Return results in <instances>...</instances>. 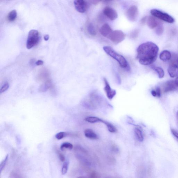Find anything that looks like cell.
Wrapping results in <instances>:
<instances>
[{"mask_svg": "<svg viewBox=\"0 0 178 178\" xmlns=\"http://www.w3.org/2000/svg\"><path fill=\"white\" fill-rule=\"evenodd\" d=\"M112 0H102L101 1L104 3H109L112 1Z\"/></svg>", "mask_w": 178, "mask_h": 178, "instance_id": "cell-36", "label": "cell"}, {"mask_svg": "<svg viewBox=\"0 0 178 178\" xmlns=\"http://www.w3.org/2000/svg\"><path fill=\"white\" fill-rule=\"evenodd\" d=\"M66 133L64 132H60L56 134L55 135V137L58 140H60L66 137Z\"/></svg>", "mask_w": 178, "mask_h": 178, "instance_id": "cell-28", "label": "cell"}, {"mask_svg": "<svg viewBox=\"0 0 178 178\" xmlns=\"http://www.w3.org/2000/svg\"><path fill=\"white\" fill-rule=\"evenodd\" d=\"M69 163L68 162H65L63 166L62 169V174L63 175H64L67 173L68 169Z\"/></svg>", "mask_w": 178, "mask_h": 178, "instance_id": "cell-26", "label": "cell"}, {"mask_svg": "<svg viewBox=\"0 0 178 178\" xmlns=\"http://www.w3.org/2000/svg\"><path fill=\"white\" fill-rule=\"evenodd\" d=\"M177 118L178 119V111H177Z\"/></svg>", "mask_w": 178, "mask_h": 178, "instance_id": "cell-39", "label": "cell"}, {"mask_svg": "<svg viewBox=\"0 0 178 178\" xmlns=\"http://www.w3.org/2000/svg\"><path fill=\"white\" fill-rule=\"evenodd\" d=\"M168 71L169 74L171 78L178 76V66L169 65Z\"/></svg>", "mask_w": 178, "mask_h": 178, "instance_id": "cell-14", "label": "cell"}, {"mask_svg": "<svg viewBox=\"0 0 178 178\" xmlns=\"http://www.w3.org/2000/svg\"><path fill=\"white\" fill-rule=\"evenodd\" d=\"M87 31L89 34L92 36H94L97 34L95 27L94 25L90 23L87 27Z\"/></svg>", "mask_w": 178, "mask_h": 178, "instance_id": "cell-17", "label": "cell"}, {"mask_svg": "<svg viewBox=\"0 0 178 178\" xmlns=\"http://www.w3.org/2000/svg\"><path fill=\"white\" fill-rule=\"evenodd\" d=\"M134 132L139 141L140 142H143L144 140V137L141 129L139 127H136L134 129Z\"/></svg>", "mask_w": 178, "mask_h": 178, "instance_id": "cell-18", "label": "cell"}, {"mask_svg": "<svg viewBox=\"0 0 178 178\" xmlns=\"http://www.w3.org/2000/svg\"><path fill=\"white\" fill-rule=\"evenodd\" d=\"M177 86L174 81H169L165 83L163 91L165 93L172 91L176 89Z\"/></svg>", "mask_w": 178, "mask_h": 178, "instance_id": "cell-11", "label": "cell"}, {"mask_svg": "<svg viewBox=\"0 0 178 178\" xmlns=\"http://www.w3.org/2000/svg\"><path fill=\"white\" fill-rule=\"evenodd\" d=\"M155 32L156 34L159 35H162L164 31V27L162 24H161L156 28Z\"/></svg>", "mask_w": 178, "mask_h": 178, "instance_id": "cell-25", "label": "cell"}, {"mask_svg": "<svg viewBox=\"0 0 178 178\" xmlns=\"http://www.w3.org/2000/svg\"><path fill=\"white\" fill-rule=\"evenodd\" d=\"M159 48L152 42L142 44L138 47L137 58L140 64L143 65H150L156 61L157 58Z\"/></svg>", "mask_w": 178, "mask_h": 178, "instance_id": "cell-1", "label": "cell"}, {"mask_svg": "<svg viewBox=\"0 0 178 178\" xmlns=\"http://www.w3.org/2000/svg\"><path fill=\"white\" fill-rule=\"evenodd\" d=\"M125 37L126 35L122 31L116 30H112L107 38L112 43L117 44L124 40Z\"/></svg>", "mask_w": 178, "mask_h": 178, "instance_id": "cell-5", "label": "cell"}, {"mask_svg": "<svg viewBox=\"0 0 178 178\" xmlns=\"http://www.w3.org/2000/svg\"><path fill=\"white\" fill-rule=\"evenodd\" d=\"M139 10L137 6H131L127 10L126 16L128 19L132 22L135 21L139 16Z\"/></svg>", "mask_w": 178, "mask_h": 178, "instance_id": "cell-6", "label": "cell"}, {"mask_svg": "<svg viewBox=\"0 0 178 178\" xmlns=\"http://www.w3.org/2000/svg\"><path fill=\"white\" fill-rule=\"evenodd\" d=\"M58 156H59L60 160L62 161V162H64L65 160V157L64 155L61 153H59Z\"/></svg>", "mask_w": 178, "mask_h": 178, "instance_id": "cell-32", "label": "cell"}, {"mask_svg": "<svg viewBox=\"0 0 178 178\" xmlns=\"http://www.w3.org/2000/svg\"><path fill=\"white\" fill-rule=\"evenodd\" d=\"M104 124L106 125L108 130L110 133H116L117 131V129L114 125L110 122L104 120Z\"/></svg>", "mask_w": 178, "mask_h": 178, "instance_id": "cell-20", "label": "cell"}, {"mask_svg": "<svg viewBox=\"0 0 178 178\" xmlns=\"http://www.w3.org/2000/svg\"><path fill=\"white\" fill-rule=\"evenodd\" d=\"M160 57L161 60L166 62L171 59V54L170 52L167 50H165L161 53Z\"/></svg>", "mask_w": 178, "mask_h": 178, "instance_id": "cell-15", "label": "cell"}, {"mask_svg": "<svg viewBox=\"0 0 178 178\" xmlns=\"http://www.w3.org/2000/svg\"><path fill=\"white\" fill-rule=\"evenodd\" d=\"M74 4L76 10L81 13H85L87 10L88 5L85 0H74Z\"/></svg>", "mask_w": 178, "mask_h": 178, "instance_id": "cell-7", "label": "cell"}, {"mask_svg": "<svg viewBox=\"0 0 178 178\" xmlns=\"http://www.w3.org/2000/svg\"><path fill=\"white\" fill-rule=\"evenodd\" d=\"M150 13L152 16L156 17L159 19L164 21L170 24H173L175 21L174 19L172 16L160 10L157 9H152L151 10Z\"/></svg>", "mask_w": 178, "mask_h": 178, "instance_id": "cell-4", "label": "cell"}, {"mask_svg": "<svg viewBox=\"0 0 178 178\" xmlns=\"http://www.w3.org/2000/svg\"><path fill=\"white\" fill-rule=\"evenodd\" d=\"M147 18L146 17H144L142 18L141 20V23L142 24H144L146 22Z\"/></svg>", "mask_w": 178, "mask_h": 178, "instance_id": "cell-35", "label": "cell"}, {"mask_svg": "<svg viewBox=\"0 0 178 178\" xmlns=\"http://www.w3.org/2000/svg\"><path fill=\"white\" fill-rule=\"evenodd\" d=\"M44 64V62L42 60H38L37 61L35 62V64L36 65L38 66L40 65H42Z\"/></svg>", "mask_w": 178, "mask_h": 178, "instance_id": "cell-34", "label": "cell"}, {"mask_svg": "<svg viewBox=\"0 0 178 178\" xmlns=\"http://www.w3.org/2000/svg\"><path fill=\"white\" fill-rule=\"evenodd\" d=\"M152 95L155 97H160L161 96V90L159 87H157L151 92Z\"/></svg>", "mask_w": 178, "mask_h": 178, "instance_id": "cell-23", "label": "cell"}, {"mask_svg": "<svg viewBox=\"0 0 178 178\" xmlns=\"http://www.w3.org/2000/svg\"><path fill=\"white\" fill-rule=\"evenodd\" d=\"M171 131L173 135L178 139V132L173 129H171Z\"/></svg>", "mask_w": 178, "mask_h": 178, "instance_id": "cell-31", "label": "cell"}, {"mask_svg": "<svg viewBox=\"0 0 178 178\" xmlns=\"http://www.w3.org/2000/svg\"><path fill=\"white\" fill-rule=\"evenodd\" d=\"M40 36L38 31L35 30H31L29 31L27 38L26 47L27 49H30L37 45L39 43Z\"/></svg>", "mask_w": 178, "mask_h": 178, "instance_id": "cell-3", "label": "cell"}, {"mask_svg": "<svg viewBox=\"0 0 178 178\" xmlns=\"http://www.w3.org/2000/svg\"><path fill=\"white\" fill-rule=\"evenodd\" d=\"M105 52L118 62L121 67L127 70H130L129 66L127 60L123 56L117 53L112 48L108 46L103 47Z\"/></svg>", "mask_w": 178, "mask_h": 178, "instance_id": "cell-2", "label": "cell"}, {"mask_svg": "<svg viewBox=\"0 0 178 178\" xmlns=\"http://www.w3.org/2000/svg\"><path fill=\"white\" fill-rule=\"evenodd\" d=\"M9 83H5L1 88V90H0V93L1 94L7 91L8 89L9 88Z\"/></svg>", "mask_w": 178, "mask_h": 178, "instance_id": "cell-29", "label": "cell"}, {"mask_svg": "<svg viewBox=\"0 0 178 178\" xmlns=\"http://www.w3.org/2000/svg\"><path fill=\"white\" fill-rule=\"evenodd\" d=\"M112 31V28L108 24H104L100 29V32L103 36L107 38Z\"/></svg>", "mask_w": 178, "mask_h": 178, "instance_id": "cell-12", "label": "cell"}, {"mask_svg": "<svg viewBox=\"0 0 178 178\" xmlns=\"http://www.w3.org/2000/svg\"><path fill=\"white\" fill-rule=\"evenodd\" d=\"M102 0H90L91 3L95 5H97Z\"/></svg>", "mask_w": 178, "mask_h": 178, "instance_id": "cell-33", "label": "cell"}, {"mask_svg": "<svg viewBox=\"0 0 178 178\" xmlns=\"http://www.w3.org/2000/svg\"><path fill=\"white\" fill-rule=\"evenodd\" d=\"M175 81L176 85L178 87V76L177 77Z\"/></svg>", "mask_w": 178, "mask_h": 178, "instance_id": "cell-38", "label": "cell"}, {"mask_svg": "<svg viewBox=\"0 0 178 178\" xmlns=\"http://www.w3.org/2000/svg\"><path fill=\"white\" fill-rule=\"evenodd\" d=\"M146 22L148 27L152 29L156 28L159 25L162 24L158 18L154 16H148Z\"/></svg>", "mask_w": 178, "mask_h": 178, "instance_id": "cell-10", "label": "cell"}, {"mask_svg": "<svg viewBox=\"0 0 178 178\" xmlns=\"http://www.w3.org/2000/svg\"><path fill=\"white\" fill-rule=\"evenodd\" d=\"M151 67L157 73L159 78H162L164 77V71L162 68L153 66H151Z\"/></svg>", "mask_w": 178, "mask_h": 178, "instance_id": "cell-19", "label": "cell"}, {"mask_svg": "<svg viewBox=\"0 0 178 178\" xmlns=\"http://www.w3.org/2000/svg\"><path fill=\"white\" fill-rule=\"evenodd\" d=\"M8 154H7L5 157L4 160L2 161L1 163V165H0V171L1 172L3 170V169L5 167L6 162H7L8 159Z\"/></svg>", "mask_w": 178, "mask_h": 178, "instance_id": "cell-27", "label": "cell"}, {"mask_svg": "<svg viewBox=\"0 0 178 178\" xmlns=\"http://www.w3.org/2000/svg\"><path fill=\"white\" fill-rule=\"evenodd\" d=\"M17 16V13L16 10H13L8 14L7 16V20L8 21L13 22L16 20Z\"/></svg>", "mask_w": 178, "mask_h": 178, "instance_id": "cell-21", "label": "cell"}, {"mask_svg": "<svg viewBox=\"0 0 178 178\" xmlns=\"http://www.w3.org/2000/svg\"><path fill=\"white\" fill-rule=\"evenodd\" d=\"M169 65H174L178 66V54H173L171 55Z\"/></svg>", "mask_w": 178, "mask_h": 178, "instance_id": "cell-22", "label": "cell"}, {"mask_svg": "<svg viewBox=\"0 0 178 178\" xmlns=\"http://www.w3.org/2000/svg\"><path fill=\"white\" fill-rule=\"evenodd\" d=\"M84 135L86 137L90 139L96 140L98 139L97 134L91 129H86L84 131Z\"/></svg>", "mask_w": 178, "mask_h": 178, "instance_id": "cell-13", "label": "cell"}, {"mask_svg": "<svg viewBox=\"0 0 178 178\" xmlns=\"http://www.w3.org/2000/svg\"><path fill=\"white\" fill-rule=\"evenodd\" d=\"M103 13L109 19L113 21L118 18V13L113 8L109 7H106L104 8Z\"/></svg>", "mask_w": 178, "mask_h": 178, "instance_id": "cell-9", "label": "cell"}, {"mask_svg": "<svg viewBox=\"0 0 178 178\" xmlns=\"http://www.w3.org/2000/svg\"><path fill=\"white\" fill-rule=\"evenodd\" d=\"M73 148V146L72 144L68 142H65L63 143L61 146V149L63 150L65 148H68L69 149L72 150Z\"/></svg>", "mask_w": 178, "mask_h": 178, "instance_id": "cell-24", "label": "cell"}, {"mask_svg": "<svg viewBox=\"0 0 178 178\" xmlns=\"http://www.w3.org/2000/svg\"><path fill=\"white\" fill-rule=\"evenodd\" d=\"M85 120L87 122L92 123H103L104 121V120L98 118V117L94 116L88 117L85 118Z\"/></svg>", "mask_w": 178, "mask_h": 178, "instance_id": "cell-16", "label": "cell"}, {"mask_svg": "<svg viewBox=\"0 0 178 178\" xmlns=\"http://www.w3.org/2000/svg\"><path fill=\"white\" fill-rule=\"evenodd\" d=\"M104 81L105 84L104 90L105 92L107 97L108 99L112 100L116 95V91L115 90L111 89L109 83L106 78H104Z\"/></svg>", "mask_w": 178, "mask_h": 178, "instance_id": "cell-8", "label": "cell"}, {"mask_svg": "<svg viewBox=\"0 0 178 178\" xmlns=\"http://www.w3.org/2000/svg\"><path fill=\"white\" fill-rule=\"evenodd\" d=\"M139 33V32L138 30H135L131 33L130 37L131 38H135L138 36Z\"/></svg>", "mask_w": 178, "mask_h": 178, "instance_id": "cell-30", "label": "cell"}, {"mask_svg": "<svg viewBox=\"0 0 178 178\" xmlns=\"http://www.w3.org/2000/svg\"><path fill=\"white\" fill-rule=\"evenodd\" d=\"M49 35H46L44 37V39L45 41H48V40L49 39Z\"/></svg>", "mask_w": 178, "mask_h": 178, "instance_id": "cell-37", "label": "cell"}]
</instances>
